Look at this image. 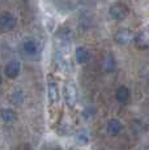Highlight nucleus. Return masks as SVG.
Listing matches in <instances>:
<instances>
[{
	"instance_id": "423d86ee",
	"label": "nucleus",
	"mask_w": 149,
	"mask_h": 150,
	"mask_svg": "<svg viewBox=\"0 0 149 150\" xmlns=\"http://www.w3.org/2000/svg\"><path fill=\"white\" fill-rule=\"evenodd\" d=\"M135 43L139 48L149 47V26L144 28L137 35H135Z\"/></svg>"
},
{
	"instance_id": "6e6552de",
	"label": "nucleus",
	"mask_w": 149,
	"mask_h": 150,
	"mask_svg": "<svg viewBox=\"0 0 149 150\" xmlns=\"http://www.w3.org/2000/svg\"><path fill=\"white\" fill-rule=\"evenodd\" d=\"M116 68V63H115V57H114L113 52H106L104 59H102V69L107 73L114 72Z\"/></svg>"
},
{
	"instance_id": "9d476101",
	"label": "nucleus",
	"mask_w": 149,
	"mask_h": 150,
	"mask_svg": "<svg viewBox=\"0 0 149 150\" xmlns=\"http://www.w3.org/2000/svg\"><path fill=\"white\" fill-rule=\"evenodd\" d=\"M115 98L119 103H127L131 98V93H130V90H128V88H126V86H119V88L116 89Z\"/></svg>"
},
{
	"instance_id": "39448f33",
	"label": "nucleus",
	"mask_w": 149,
	"mask_h": 150,
	"mask_svg": "<svg viewBox=\"0 0 149 150\" xmlns=\"http://www.w3.org/2000/svg\"><path fill=\"white\" fill-rule=\"evenodd\" d=\"M39 50H41L39 43L35 39H26V41L22 43V51L28 56H34V55H37L39 52Z\"/></svg>"
},
{
	"instance_id": "f03ea898",
	"label": "nucleus",
	"mask_w": 149,
	"mask_h": 150,
	"mask_svg": "<svg viewBox=\"0 0 149 150\" xmlns=\"http://www.w3.org/2000/svg\"><path fill=\"white\" fill-rule=\"evenodd\" d=\"M109 16L113 20H116V21H122L126 17L128 16V8L127 5L120 4V3H116V4L111 5L109 8Z\"/></svg>"
},
{
	"instance_id": "f8f14e48",
	"label": "nucleus",
	"mask_w": 149,
	"mask_h": 150,
	"mask_svg": "<svg viewBox=\"0 0 149 150\" xmlns=\"http://www.w3.org/2000/svg\"><path fill=\"white\" fill-rule=\"evenodd\" d=\"M74 56H76V62L79 64H84V63H87L89 60V51L85 47H77Z\"/></svg>"
},
{
	"instance_id": "dca6fc26",
	"label": "nucleus",
	"mask_w": 149,
	"mask_h": 150,
	"mask_svg": "<svg viewBox=\"0 0 149 150\" xmlns=\"http://www.w3.org/2000/svg\"><path fill=\"white\" fill-rule=\"evenodd\" d=\"M94 114H96V108L89 106V107H87L82 111V116L85 117V119H90L92 116H94Z\"/></svg>"
},
{
	"instance_id": "0eeeda50",
	"label": "nucleus",
	"mask_w": 149,
	"mask_h": 150,
	"mask_svg": "<svg viewBox=\"0 0 149 150\" xmlns=\"http://www.w3.org/2000/svg\"><path fill=\"white\" fill-rule=\"evenodd\" d=\"M64 98H65V102H67L68 106H74L76 105V100H77V90L74 88V85L72 83H68L65 85L64 88Z\"/></svg>"
},
{
	"instance_id": "7ed1b4c3",
	"label": "nucleus",
	"mask_w": 149,
	"mask_h": 150,
	"mask_svg": "<svg viewBox=\"0 0 149 150\" xmlns=\"http://www.w3.org/2000/svg\"><path fill=\"white\" fill-rule=\"evenodd\" d=\"M17 24L16 17L9 12H4L0 14V30L3 31H11L13 30Z\"/></svg>"
},
{
	"instance_id": "4468645a",
	"label": "nucleus",
	"mask_w": 149,
	"mask_h": 150,
	"mask_svg": "<svg viewBox=\"0 0 149 150\" xmlns=\"http://www.w3.org/2000/svg\"><path fill=\"white\" fill-rule=\"evenodd\" d=\"M0 115H1V119L4 120L5 123H12V122H15V119H16V114H15V112H13L11 108H4V110H1Z\"/></svg>"
},
{
	"instance_id": "a211bd4d",
	"label": "nucleus",
	"mask_w": 149,
	"mask_h": 150,
	"mask_svg": "<svg viewBox=\"0 0 149 150\" xmlns=\"http://www.w3.org/2000/svg\"><path fill=\"white\" fill-rule=\"evenodd\" d=\"M144 150H147V149H144Z\"/></svg>"
},
{
	"instance_id": "2eb2a0df",
	"label": "nucleus",
	"mask_w": 149,
	"mask_h": 150,
	"mask_svg": "<svg viewBox=\"0 0 149 150\" xmlns=\"http://www.w3.org/2000/svg\"><path fill=\"white\" fill-rule=\"evenodd\" d=\"M58 38L62 42H70L72 39V31L67 28H63L58 31Z\"/></svg>"
},
{
	"instance_id": "f3484780",
	"label": "nucleus",
	"mask_w": 149,
	"mask_h": 150,
	"mask_svg": "<svg viewBox=\"0 0 149 150\" xmlns=\"http://www.w3.org/2000/svg\"><path fill=\"white\" fill-rule=\"evenodd\" d=\"M1 83H3V79H1V76H0V86H1Z\"/></svg>"
},
{
	"instance_id": "20e7f679",
	"label": "nucleus",
	"mask_w": 149,
	"mask_h": 150,
	"mask_svg": "<svg viewBox=\"0 0 149 150\" xmlns=\"http://www.w3.org/2000/svg\"><path fill=\"white\" fill-rule=\"evenodd\" d=\"M20 71H21V64H20L18 60H11L4 68L5 76L11 80H15L20 74Z\"/></svg>"
},
{
	"instance_id": "1a4fd4ad",
	"label": "nucleus",
	"mask_w": 149,
	"mask_h": 150,
	"mask_svg": "<svg viewBox=\"0 0 149 150\" xmlns=\"http://www.w3.org/2000/svg\"><path fill=\"white\" fill-rule=\"evenodd\" d=\"M106 129H107V132L110 134H113V136H116V134H119L120 132H122L123 125H122V123H120L118 119H110L107 122Z\"/></svg>"
},
{
	"instance_id": "ddd939ff",
	"label": "nucleus",
	"mask_w": 149,
	"mask_h": 150,
	"mask_svg": "<svg viewBox=\"0 0 149 150\" xmlns=\"http://www.w3.org/2000/svg\"><path fill=\"white\" fill-rule=\"evenodd\" d=\"M74 140H76V142L79 144V145H88L89 144V134H88V132L85 131V129H81V131H79L76 133V136H74Z\"/></svg>"
},
{
	"instance_id": "f257e3e1",
	"label": "nucleus",
	"mask_w": 149,
	"mask_h": 150,
	"mask_svg": "<svg viewBox=\"0 0 149 150\" xmlns=\"http://www.w3.org/2000/svg\"><path fill=\"white\" fill-rule=\"evenodd\" d=\"M114 41L119 46H126L135 41V33L131 29H119L114 35Z\"/></svg>"
},
{
	"instance_id": "9b49d317",
	"label": "nucleus",
	"mask_w": 149,
	"mask_h": 150,
	"mask_svg": "<svg viewBox=\"0 0 149 150\" xmlns=\"http://www.w3.org/2000/svg\"><path fill=\"white\" fill-rule=\"evenodd\" d=\"M47 94H48V99L51 103H55L59 100V90H58V85L54 81H50L47 85Z\"/></svg>"
}]
</instances>
